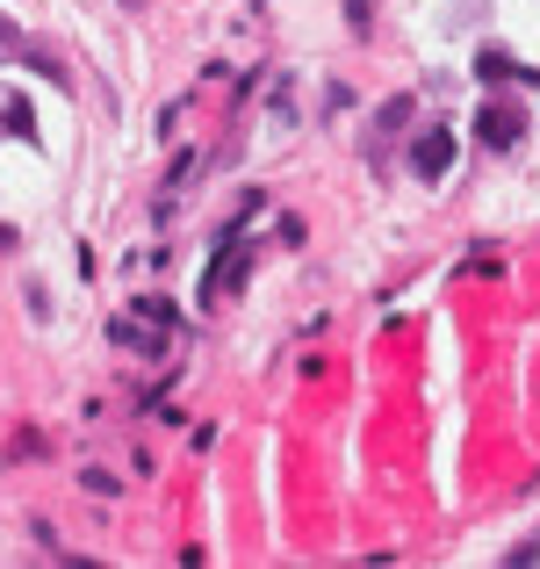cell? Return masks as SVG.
I'll list each match as a JSON object with an SVG mask.
<instances>
[{"label":"cell","instance_id":"obj_5","mask_svg":"<svg viewBox=\"0 0 540 569\" xmlns=\"http://www.w3.org/2000/svg\"><path fill=\"white\" fill-rule=\"evenodd\" d=\"M411 123V94H397V101H382V116H374V130H382V138H397V130Z\"/></svg>","mask_w":540,"mask_h":569},{"label":"cell","instance_id":"obj_8","mask_svg":"<svg viewBox=\"0 0 540 569\" xmlns=\"http://www.w3.org/2000/svg\"><path fill=\"white\" fill-rule=\"evenodd\" d=\"M8 246H14V231H8V223H0V252H8Z\"/></svg>","mask_w":540,"mask_h":569},{"label":"cell","instance_id":"obj_6","mask_svg":"<svg viewBox=\"0 0 540 569\" xmlns=\"http://www.w3.org/2000/svg\"><path fill=\"white\" fill-rule=\"evenodd\" d=\"M0 116H8V130H22V138H29V101H14V94H0Z\"/></svg>","mask_w":540,"mask_h":569},{"label":"cell","instance_id":"obj_7","mask_svg":"<svg viewBox=\"0 0 540 569\" xmlns=\"http://www.w3.org/2000/svg\"><path fill=\"white\" fill-rule=\"evenodd\" d=\"M14 51H22V29H14V22H8V14H0V66H8V58H14Z\"/></svg>","mask_w":540,"mask_h":569},{"label":"cell","instance_id":"obj_9","mask_svg":"<svg viewBox=\"0 0 540 569\" xmlns=\"http://www.w3.org/2000/svg\"><path fill=\"white\" fill-rule=\"evenodd\" d=\"M130 8H138V0H130Z\"/></svg>","mask_w":540,"mask_h":569},{"label":"cell","instance_id":"obj_3","mask_svg":"<svg viewBox=\"0 0 540 569\" xmlns=\"http://www.w3.org/2000/svg\"><path fill=\"white\" fill-rule=\"evenodd\" d=\"M447 167H454V130L426 123V138L411 144V173L418 181H447Z\"/></svg>","mask_w":540,"mask_h":569},{"label":"cell","instance_id":"obj_4","mask_svg":"<svg viewBox=\"0 0 540 569\" xmlns=\"http://www.w3.org/2000/svg\"><path fill=\"white\" fill-rule=\"evenodd\" d=\"M512 72H519V58H512V51H476V80H483V87L512 80Z\"/></svg>","mask_w":540,"mask_h":569},{"label":"cell","instance_id":"obj_2","mask_svg":"<svg viewBox=\"0 0 540 569\" xmlns=\"http://www.w3.org/2000/svg\"><path fill=\"white\" fill-rule=\"evenodd\" d=\"M246 267H252V238H231V246L209 260V274H202V296L217 303V296H231L238 281H246Z\"/></svg>","mask_w":540,"mask_h":569},{"label":"cell","instance_id":"obj_1","mask_svg":"<svg viewBox=\"0 0 540 569\" xmlns=\"http://www.w3.org/2000/svg\"><path fill=\"white\" fill-rule=\"evenodd\" d=\"M519 130H527V109H519V101L483 94V109H476V138H483L490 152H512V144H519Z\"/></svg>","mask_w":540,"mask_h":569}]
</instances>
